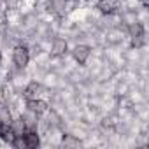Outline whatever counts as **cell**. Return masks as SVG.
<instances>
[{
	"mask_svg": "<svg viewBox=\"0 0 149 149\" xmlns=\"http://www.w3.org/2000/svg\"><path fill=\"white\" fill-rule=\"evenodd\" d=\"M13 63L18 70H23L28 67L30 63V49L28 46L25 44H18L14 49H13Z\"/></svg>",
	"mask_w": 149,
	"mask_h": 149,
	"instance_id": "obj_1",
	"label": "cell"
},
{
	"mask_svg": "<svg viewBox=\"0 0 149 149\" xmlns=\"http://www.w3.org/2000/svg\"><path fill=\"white\" fill-rule=\"evenodd\" d=\"M128 32H130V39H132V46L135 49L142 47L146 44V30H144V25L137 19L133 23L128 25Z\"/></svg>",
	"mask_w": 149,
	"mask_h": 149,
	"instance_id": "obj_2",
	"label": "cell"
},
{
	"mask_svg": "<svg viewBox=\"0 0 149 149\" xmlns=\"http://www.w3.org/2000/svg\"><path fill=\"white\" fill-rule=\"evenodd\" d=\"M72 56H74V60H76L77 65H86V61L91 56V47L86 46V44H77L72 49Z\"/></svg>",
	"mask_w": 149,
	"mask_h": 149,
	"instance_id": "obj_3",
	"label": "cell"
},
{
	"mask_svg": "<svg viewBox=\"0 0 149 149\" xmlns=\"http://www.w3.org/2000/svg\"><path fill=\"white\" fill-rule=\"evenodd\" d=\"M26 111L40 116V114H44V112L49 111V105L42 98H30V100H26Z\"/></svg>",
	"mask_w": 149,
	"mask_h": 149,
	"instance_id": "obj_4",
	"label": "cell"
},
{
	"mask_svg": "<svg viewBox=\"0 0 149 149\" xmlns=\"http://www.w3.org/2000/svg\"><path fill=\"white\" fill-rule=\"evenodd\" d=\"M118 7H119V0H97V9L105 16L116 14Z\"/></svg>",
	"mask_w": 149,
	"mask_h": 149,
	"instance_id": "obj_5",
	"label": "cell"
},
{
	"mask_svg": "<svg viewBox=\"0 0 149 149\" xmlns=\"http://www.w3.org/2000/svg\"><path fill=\"white\" fill-rule=\"evenodd\" d=\"M42 93H44V86L40 83H37V81H30L25 86V91H23V95H25L26 100H30V98H40Z\"/></svg>",
	"mask_w": 149,
	"mask_h": 149,
	"instance_id": "obj_6",
	"label": "cell"
},
{
	"mask_svg": "<svg viewBox=\"0 0 149 149\" xmlns=\"http://www.w3.org/2000/svg\"><path fill=\"white\" fill-rule=\"evenodd\" d=\"M23 139H25L26 149H37L40 146V137H39L37 130H26L23 133Z\"/></svg>",
	"mask_w": 149,
	"mask_h": 149,
	"instance_id": "obj_7",
	"label": "cell"
},
{
	"mask_svg": "<svg viewBox=\"0 0 149 149\" xmlns=\"http://www.w3.org/2000/svg\"><path fill=\"white\" fill-rule=\"evenodd\" d=\"M67 2H68V0H49L47 7H49V11H51L54 16L61 18V16H65V11H67Z\"/></svg>",
	"mask_w": 149,
	"mask_h": 149,
	"instance_id": "obj_8",
	"label": "cell"
},
{
	"mask_svg": "<svg viewBox=\"0 0 149 149\" xmlns=\"http://www.w3.org/2000/svg\"><path fill=\"white\" fill-rule=\"evenodd\" d=\"M67 49H68V42H67L65 39L56 37V39L53 40V44H51V54H53V56H63V54L67 53Z\"/></svg>",
	"mask_w": 149,
	"mask_h": 149,
	"instance_id": "obj_9",
	"label": "cell"
},
{
	"mask_svg": "<svg viewBox=\"0 0 149 149\" xmlns=\"http://www.w3.org/2000/svg\"><path fill=\"white\" fill-rule=\"evenodd\" d=\"M0 139H2L6 144H9V146L13 144V140L16 139V135H14L11 125H2V123H0Z\"/></svg>",
	"mask_w": 149,
	"mask_h": 149,
	"instance_id": "obj_10",
	"label": "cell"
},
{
	"mask_svg": "<svg viewBox=\"0 0 149 149\" xmlns=\"http://www.w3.org/2000/svg\"><path fill=\"white\" fill-rule=\"evenodd\" d=\"M11 128H13V132H14V135L18 137V135H23L28 128H26V123L23 121V118H18V119H13L11 121Z\"/></svg>",
	"mask_w": 149,
	"mask_h": 149,
	"instance_id": "obj_11",
	"label": "cell"
},
{
	"mask_svg": "<svg viewBox=\"0 0 149 149\" xmlns=\"http://www.w3.org/2000/svg\"><path fill=\"white\" fill-rule=\"evenodd\" d=\"M61 144H63V147H79V146H81V140H79L76 135L67 133V135H63Z\"/></svg>",
	"mask_w": 149,
	"mask_h": 149,
	"instance_id": "obj_12",
	"label": "cell"
},
{
	"mask_svg": "<svg viewBox=\"0 0 149 149\" xmlns=\"http://www.w3.org/2000/svg\"><path fill=\"white\" fill-rule=\"evenodd\" d=\"M11 121H13V114H11L9 107L7 105H0V123L2 125H11Z\"/></svg>",
	"mask_w": 149,
	"mask_h": 149,
	"instance_id": "obj_13",
	"label": "cell"
},
{
	"mask_svg": "<svg viewBox=\"0 0 149 149\" xmlns=\"http://www.w3.org/2000/svg\"><path fill=\"white\" fill-rule=\"evenodd\" d=\"M140 2H142V7L144 9H149V0H140Z\"/></svg>",
	"mask_w": 149,
	"mask_h": 149,
	"instance_id": "obj_14",
	"label": "cell"
},
{
	"mask_svg": "<svg viewBox=\"0 0 149 149\" xmlns=\"http://www.w3.org/2000/svg\"><path fill=\"white\" fill-rule=\"evenodd\" d=\"M0 63H2V49H0Z\"/></svg>",
	"mask_w": 149,
	"mask_h": 149,
	"instance_id": "obj_15",
	"label": "cell"
}]
</instances>
